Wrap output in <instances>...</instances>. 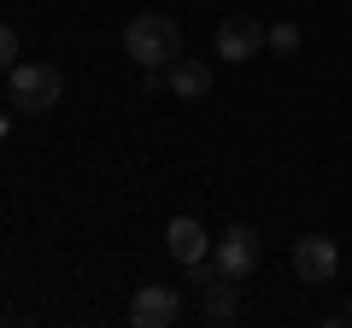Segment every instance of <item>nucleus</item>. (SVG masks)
Returning <instances> with one entry per match:
<instances>
[{
    "instance_id": "nucleus-12",
    "label": "nucleus",
    "mask_w": 352,
    "mask_h": 328,
    "mask_svg": "<svg viewBox=\"0 0 352 328\" xmlns=\"http://www.w3.org/2000/svg\"><path fill=\"white\" fill-rule=\"evenodd\" d=\"M340 323H352V299H346V311H340Z\"/></svg>"
},
{
    "instance_id": "nucleus-8",
    "label": "nucleus",
    "mask_w": 352,
    "mask_h": 328,
    "mask_svg": "<svg viewBox=\"0 0 352 328\" xmlns=\"http://www.w3.org/2000/svg\"><path fill=\"white\" fill-rule=\"evenodd\" d=\"M164 89H170L176 100H206V94H212V65H200V59L182 53L176 65H164Z\"/></svg>"
},
{
    "instance_id": "nucleus-1",
    "label": "nucleus",
    "mask_w": 352,
    "mask_h": 328,
    "mask_svg": "<svg viewBox=\"0 0 352 328\" xmlns=\"http://www.w3.org/2000/svg\"><path fill=\"white\" fill-rule=\"evenodd\" d=\"M124 53L141 65V71H164V65L182 59V30H176V18L164 12H141L124 24Z\"/></svg>"
},
{
    "instance_id": "nucleus-2",
    "label": "nucleus",
    "mask_w": 352,
    "mask_h": 328,
    "mask_svg": "<svg viewBox=\"0 0 352 328\" xmlns=\"http://www.w3.org/2000/svg\"><path fill=\"white\" fill-rule=\"evenodd\" d=\"M12 106L18 112H30V117H41V112H53V106L65 100V76H59V65H41V59H18L12 71Z\"/></svg>"
},
{
    "instance_id": "nucleus-3",
    "label": "nucleus",
    "mask_w": 352,
    "mask_h": 328,
    "mask_svg": "<svg viewBox=\"0 0 352 328\" xmlns=\"http://www.w3.org/2000/svg\"><path fill=\"white\" fill-rule=\"evenodd\" d=\"M264 47H270V30H264L252 12H229L223 24H217V59L247 65L252 53H264Z\"/></svg>"
},
{
    "instance_id": "nucleus-10",
    "label": "nucleus",
    "mask_w": 352,
    "mask_h": 328,
    "mask_svg": "<svg viewBox=\"0 0 352 328\" xmlns=\"http://www.w3.org/2000/svg\"><path fill=\"white\" fill-rule=\"evenodd\" d=\"M270 53H300V24H270Z\"/></svg>"
},
{
    "instance_id": "nucleus-7",
    "label": "nucleus",
    "mask_w": 352,
    "mask_h": 328,
    "mask_svg": "<svg viewBox=\"0 0 352 328\" xmlns=\"http://www.w3.org/2000/svg\"><path fill=\"white\" fill-rule=\"evenodd\" d=\"M164 246H170L176 264H200V258H212V235L200 229V217H170Z\"/></svg>"
},
{
    "instance_id": "nucleus-4",
    "label": "nucleus",
    "mask_w": 352,
    "mask_h": 328,
    "mask_svg": "<svg viewBox=\"0 0 352 328\" xmlns=\"http://www.w3.org/2000/svg\"><path fill=\"white\" fill-rule=\"evenodd\" d=\"M294 276H300L305 288L335 281L340 276V246L329 235H300V240H294Z\"/></svg>"
},
{
    "instance_id": "nucleus-6",
    "label": "nucleus",
    "mask_w": 352,
    "mask_h": 328,
    "mask_svg": "<svg viewBox=\"0 0 352 328\" xmlns=\"http://www.w3.org/2000/svg\"><path fill=\"white\" fill-rule=\"evenodd\" d=\"M212 258H217V264H223L235 281H247L252 270H258V229H247V223L223 229V235L212 240Z\"/></svg>"
},
{
    "instance_id": "nucleus-5",
    "label": "nucleus",
    "mask_w": 352,
    "mask_h": 328,
    "mask_svg": "<svg viewBox=\"0 0 352 328\" xmlns=\"http://www.w3.org/2000/svg\"><path fill=\"white\" fill-rule=\"evenodd\" d=\"M176 316H182V293L164 288V281H147V288H135V299H129V323L135 328H170Z\"/></svg>"
},
{
    "instance_id": "nucleus-9",
    "label": "nucleus",
    "mask_w": 352,
    "mask_h": 328,
    "mask_svg": "<svg viewBox=\"0 0 352 328\" xmlns=\"http://www.w3.org/2000/svg\"><path fill=\"white\" fill-rule=\"evenodd\" d=\"M200 323H235V281L200 293Z\"/></svg>"
},
{
    "instance_id": "nucleus-11",
    "label": "nucleus",
    "mask_w": 352,
    "mask_h": 328,
    "mask_svg": "<svg viewBox=\"0 0 352 328\" xmlns=\"http://www.w3.org/2000/svg\"><path fill=\"white\" fill-rule=\"evenodd\" d=\"M12 65H18V30L0 24V71H12Z\"/></svg>"
}]
</instances>
